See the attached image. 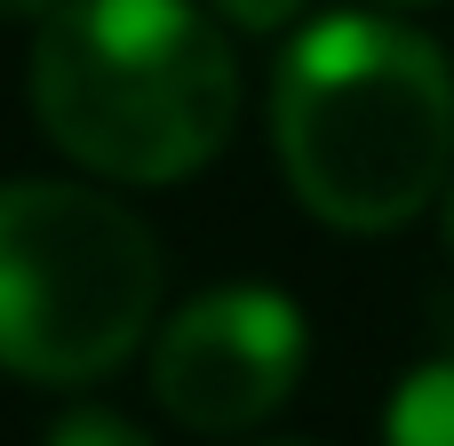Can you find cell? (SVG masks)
I'll return each instance as SVG.
<instances>
[{
    "label": "cell",
    "mask_w": 454,
    "mask_h": 446,
    "mask_svg": "<svg viewBox=\"0 0 454 446\" xmlns=\"http://www.w3.org/2000/svg\"><path fill=\"white\" fill-rule=\"evenodd\" d=\"M152 311L160 239L136 207L56 176L0 184V375L96 383L144 343Z\"/></svg>",
    "instance_id": "cell-3"
},
{
    "label": "cell",
    "mask_w": 454,
    "mask_h": 446,
    "mask_svg": "<svg viewBox=\"0 0 454 446\" xmlns=\"http://www.w3.org/2000/svg\"><path fill=\"white\" fill-rule=\"evenodd\" d=\"M48 446H152L128 415H112V407H80V415H64L56 431H48Z\"/></svg>",
    "instance_id": "cell-6"
},
{
    "label": "cell",
    "mask_w": 454,
    "mask_h": 446,
    "mask_svg": "<svg viewBox=\"0 0 454 446\" xmlns=\"http://www.w3.org/2000/svg\"><path fill=\"white\" fill-rule=\"evenodd\" d=\"M303 359H311V335L279 287H207L160 327L152 399L184 431L231 439V431H255L271 407H287Z\"/></svg>",
    "instance_id": "cell-4"
},
{
    "label": "cell",
    "mask_w": 454,
    "mask_h": 446,
    "mask_svg": "<svg viewBox=\"0 0 454 446\" xmlns=\"http://www.w3.org/2000/svg\"><path fill=\"white\" fill-rule=\"evenodd\" d=\"M223 24H239V32H279V24H295L311 0H207Z\"/></svg>",
    "instance_id": "cell-7"
},
{
    "label": "cell",
    "mask_w": 454,
    "mask_h": 446,
    "mask_svg": "<svg viewBox=\"0 0 454 446\" xmlns=\"http://www.w3.org/2000/svg\"><path fill=\"white\" fill-rule=\"evenodd\" d=\"M64 0H0V16H16V24H48Z\"/></svg>",
    "instance_id": "cell-8"
},
{
    "label": "cell",
    "mask_w": 454,
    "mask_h": 446,
    "mask_svg": "<svg viewBox=\"0 0 454 446\" xmlns=\"http://www.w3.org/2000/svg\"><path fill=\"white\" fill-rule=\"evenodd\" d=\"M383 8H439V0H383Z\"/></svg>",
    "instance_id": "cell-10"
},
{
    "label": "cell",
    "mask_w": 454,
    "mask_h": 446,
    "mask_svg": "<svg viewBox=\"0 0 454 446\" xmlns=\"http://www.w3.org/2000/svg\"><path fill=\"white\" fill-rule=\"evenodd\" d=\"M32 120L104 184L200 176L239 120V64L192 0H64L32 32Z\"/></svg>",
    "instance_id": "cell-2"
},
{
    "label": "cell",
    "mask_w": 454,
    "mask_h": 446,
    "mask_svg": "<svg viewBox=\"0 0 454 446\" xmlns=\"http://www.w3.org/2000/svg\"><path fill=\"white\" fill-rule=\"evenodd\" d=\"M383 446H454V359H423L391 407H383Z\"/></svg>",
    "instance_id": "cell-5"
},
{
    "label": "cell",
    "mask_w": 454,
    "mask_h": 446,
    "mask_svg": "<svg viewBox=\"0 0 454 446\" xmlns=\"http://www.w3.org/2000/svg\"><path fill=\"white\" fill-rule=\"evenodd\" d=\"M439 215H447V247H454V184H447V200H439Z\"/></svg>",
    "instance_id": "cell-9"
},
{
    "label": "cell",
    "mask_w": 454,
    "mask_h": 446,
    "mask_svg": "<svg viewBox=\"0 0 454 446\" xmlns=\"http://www.w3.org/2000/svg\"><path fill=\"white\" fill-rule=\"evenodd\" d=\"M287 192L335 231H399L454 184V64L399 16H319L271 72Z\"/></svg>",
    "instance_id": "cell-1"
}]
</instances>
